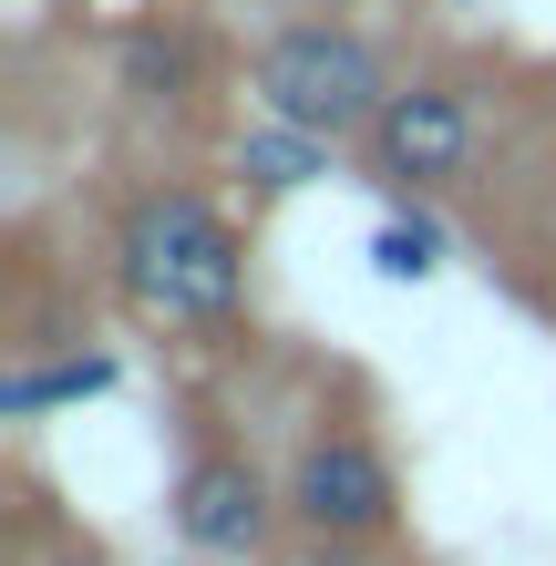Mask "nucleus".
Returning a JSON list of instances; mask_svg holds the SVG:
<instances>
[{
	"label": "nucleus",
	"mask_w": 556,
	"mask_h": 566,
	"mask_svg": "<svg viewBox=\"0 0 556 566\" xmlns=\"http://www.w3.org/2000/svg\"><path fill=\"white\" fill-rule=\"evenodd\" d=\"M361 155H371L381 186L433 196V186H453V176L474 165V104H464L453 83H391V104L371 114Z\"/></svg>",
	"instance_id": "obj_4"
},
{
	"label": "nucleus",
	"mask_w": 556,
	"mask_h": 566,
	"mask_svg": "<svg viewBox=\"0 0 556 566\" xmlns=\"http://www.w3.org/2000/svg\"><path fill=\"white\" fill-rule=\"evenodd\" d=\"M248 93H258V114L300 124V135H319V145H361L371 114L391 104V73H381V52L350 21H289V31L258 42Z\"/></svg>",
	"instance_id": "obj_2"
},
{
	"label": "nucleus",
	"mask_w": 556,
	"mask_h": 566,
	"mask_svg": "<svg viewBox=\"0 0 556 566\" xmlns=\"http://www.w3.org/2000/svg\"><path fill=\"white\" fill-rule=\"evenodd\" d=\"M114 279L166 329H227L248 310V248L196 186H145L114 217Z\"/></svg>",
	"instance_id": "obj_1"
},
{
	"label": "nucleus",
	"mask_w": 556,
	"mask_h": 566,
	"mask_svg": "<svg viewBox=\"0 0 556 566\" xmlns=\"http://www.w3.org/2000/svg\"><path fill=\"white\" fill-rule=\"evenodd\" d=\"M196 62H207V52H196V31H166V21H155V31H124L114 83L135 93V104H186V93H196Z\"/></svg>",
	"instance_id": "obj_8"
},
{
	"label": "nucleus",
	"mask_w": 556,
	"mask_h": 566,
	"mask_svg": "<svg viewBox=\"0 0 556 566\" xmlns=\"http://www.w3.org/2000/svg\"><path fill=\"white\" fill-rule=\"evenodd\" d=\"M238 176H248L258 196H300V186L331 176V145L300 135V124H279V114H258L248 135H238Z\"/></svg>",
	"instance_id": "obj_7"
},
{
	"label": "nucleus",
	"mask_w": 556,
	"mask_h": 566,
	"mask_svg": "<svg viewBox=\"0 0 556 566\" xmlns=\"http://www.w3.org/2000/svg\"><path fill=\"white\" fill-rule=\"evenodd\" d=\"M289 515H300L310 536H331V546L391 536V515H402V474H391V453L371 443L361 422H331V432L300 443V463H289Z\"/></svg>",
	"instance_id": "obj_3"
},
{
	"label": "nucleus",
	"mask_w": 556,
	"mask_h": 566,
	"mask_svg": "<svg viewBox=\"0 0 556 566\" xmlns=\"http://www.w3.org/2000/svg\"><path fill=\"white\" fill-rule=\"evenodd\" d=\"M371 269L381 279H433L443 269V227L433 217H391L381 238H371Z\"/></svg>",
	"instance_id": "obj_9"
},
{
	"label": "nucleus",
	"mask_w": 556,
	"mask_h": 566,
	"mask_svg": "<svg viewBox=\"0 0 556 566\" xmlns=\"http://www.w3.org/2000/svg\"><path fill=\"white\" fill-rule=\"evenodd\" d=\"M124 381L114 350H73V360H11V381H0V422H42L62 402H104Z\"/></svg>",
	"instance_id": "obj_6"
},
{
	"label": "nucleus",
	"mask_w": 556,
	"mask_h": 566,
	"mask_svg": "<svg viewBox=\"0 0 556 566\" xmlns=\"http://www.w3.org/2000/svg\"><path fill=\"white\" fill-rule=\"evenodd\" d=\"M42 566H104V556H93V546H62V556H42Z\"/></svg>",
	"instance_id": "obj_10"
},
{
	"label": "nucleus",
	"mask_w": 556,
	"mask_h": 566,
	"mask_svg": "<svg viewBox=\"0 0 556 566\" xmlns=\"http://www.w3.org/2000/svg\"><path fill=\"white\" fill-rule=\"evenodd\" d=\"M166 515H176V536L196 556H258L289 515V484H269L248 453H196L176 474V494H166Z\"/></svg>",
	"instance_id": "obj_5"
}]
</instances>
